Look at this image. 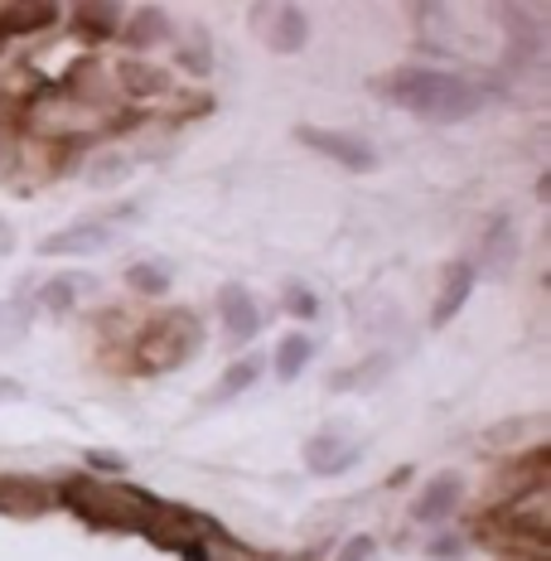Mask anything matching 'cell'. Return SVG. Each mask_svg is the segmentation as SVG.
Returning a JSON list of instances; mask_svg holds the SVG:
<instances>
[{"instance_id":"obj_1","label":"cell","mask_w":551,"mask_h":561,"mask_svg":"<svg viewBox=\"0 0 551 561\" xmlns=\"http://www.w3.org/2000/svg\"><path fill=\"white\" fill-rule=\"evenodd\" d=\"M54 494L78 523H88V528H97V533H150V523L165 508L150 489L116 484V479H92V474L64 479Z\"/></svg>"},{"instance_id":"obj_2","label":"cell","mask_w":551,"mask_h":561,"mask_svg":"<svg viewBox=\"0 0 551 561\" xmlns=\"http://www.w3.org/2000/svg\"><path fill=\"white\" fill-rule=\"evenodd\" d=\"M372 92L397 107L426 116V122H464L484 107V88H474L469 78L450 73V68H397V73H382Z\"/></svg>"},{"instance_id":"obj_3","label":"cell","mask_w":551,"mask_h":561,"mask_svg":"<svg viewBox=\"0 0 551 561\" xmlns=\"http://www.w3.org/2000/svg\"><path fill=\"white\" fill-rule=\"evenodd\" d=\"M34 136H49L54 146H78V140H102L122 126H131V116L112 112V107H88V102L68 98V92H44L30 102L25 112Z\"/></svg>"},{"instance_id":"obj_4","label":"cell","mask_w":551,"mask_h":561,"mask_svg":"<svg viewBox=\"0 0 551 561\" xmlns=\"http://www.w3.org/2000/svg\"><path fill=\"white\" fill-rule=\"evenodd\" d=\"M204 348V320L190 306H170L165 314L136 334V368L140 373H174Z\"/></svg>"},{"instance_id":"obj_5","label":"cell","mask_w":551,"mask_h":561,"mask_svg":"<svg viewBox=\"0 0 551 561\" xmlns=\"http://www.w3.org/2000/svg\"><path fill=\"white\" fill-rule=\"evenodd\" d=\"M296 140L310 146L314 156L334 160V165L354 170V174H372L382 165L378 160V146L368 136H354V131H338V126H296Z\"/></svg>"},{"instance_id":"obj_6","label":"cell","mask_w":551,"mask_h":561,"mask_svg":"<svg viewBox=\"0 0 551 561\" xmlns=\"http://www.w3.org/2000/svg\"><path fill=\"white\" fill-rule=\"evenodd\" d=\"M252 30L256 39L266 44L272 54H300L310 44V15L290 0H266V5H252Z\"/></svg>"},{"instance_id":"obj_7","label":"cell","mask_w":551,"mask_h":561,"mask_svg":"<svg viewBox=\"0 0 551 561\" xmlns=\"http://www.w3.org/2000/svg\"><path fill=\"white\" fill-rule=\"evenodd\" d=\"M358 460H363V440H354L348 431H338V426L314 431V436L300 446V465L314 479H338V474L354 470Z\"/></svg>"},{"instance_id":"obj_8","label":"cell","mask_w":551,"mask_h":561,"mask_svg":"<svg viewBox=\"0 0 551 561\" xmlns=\"http://www.w3.org/2000/svg\"><path fill=\"white\" fill-rule=\"evenodd\" d=\"M146 537H150L156 547H165V552H190V547L214 542V537H218V523L204 518V513H194V508L165 504V508H160V518L150 523Z\"/></svg>"},{"instance_id":"obj_9","label":"cell","mask_w":551,"mask_h":561,"mask_svg":"<svg viewBox=\"0 0 551 561\" xmlns=\"http://www.w3.org/2000/svg\"><path fill=\"white\" fill-rule=\"evenodd\" d=\"M474 276H489V280H508L513 266H518V228H513L508 214H494L479 238V256L474 262Z\"/></svg>"},{"instance_id":"obj_10","label":"cell","mask_w":551,"mask_h":561,"mask_svg":"<svg viewBox=\"0 0 551 561\" xmlns=\"http://www.w3.org/2000/svg\"><path fill=\"white\" fill-rule=\"evenodd\" d=\"M49 508H58V494H54L49 479H39V474H5L0 479V513H5V518L34 523Z\"/></svg>"},{"instance_id":"obj_11","label":"cell","mask_w":551,"mask_h":561,"mask_svg":"<svg viewBox=\"0 0 551 561\" xmlns=\"http://www.w3.org/2000/svg\"><path fill=\"white\" fill-rule=\"evenodd\" d=\"M218 314H222V334H228V344L242 348L262 334V310H256L252 290L242 286V280H228V286L218 290Z\"/></svg>"},{"instance_id":"obj_12","label":"cell","mask_w":551,"mask_h":561,"mask_svg":"<svg viewBox=\"0 0 551 561\" xmlns=\"http://www.w3.org/2000/svg\"><path fill=\"white\" fill-rule=\"evenodd\" d=\"M102 248H112V228L102 224V218H83V224H68V228L34 242L39 256H92Z\"/></svg>"},{"instance_id":"obj_13","label":"cell","mask_w":551,"mask_h":561,"mask_svg":"<svg viewBox=\"0 0 551 561\" xmlns=\"http://www.w3.org/2000/svg\"><path fill=\"white\" fill-rule=\"evenodd\" d=\"M112 88L136 102H156V98H170L174 92V78H170V68L150 64V58H122V64L112 68Z\"/></svg>"},{"instance_id":"obj_14","label":"cell","mask_w":551,"mask_h":561,"mask_svg":"<svg viewBox=\"0 0 551 561\" xmlns=\"http://www.w3.org/2000/svg\"><path fill=\"white\" fill-rule=\"evenodd\" d=\"M88 296H97V280H92L88 272H58V276H49L39 290H34V310L64 320V314H73Z\"/></svg>"},{"instance_id":"obj_15","label":"cell","mask_w":551,"mask_h":561,"mask_svg":"<svg viewBox=\"0 0 551 561\" xmlns=\"http://www.w3.org/2000/svg\"><path fill=\"white\" fill-rule=\"evenodd\" d=\"M464 504V474L460 470H440L426 489L412 499V518L416 523H445L455 508Z\"/></svg>"},{"instance_id":"obj_16","label":"cell","mask_w":551,"mask_h":561,"mask_svg":"<svg viewBox=\"0 0 551 561\" xmlns=\"http://www.w3.org/2000/svg\"><path fill=\"white\" fill-rule=\"evenodd\" d=\"M474 266L469 262H450L445 266V280H440V290H436V300H431V324L436 330H445V324L455 320L464 306H469V296H474Z\"/></svg>"},{"instance_id":"obj_17","label":"cell","mask_w":551,"mask_h":561,"mask_svg":"<svg viewBox=\"0 0 551 561\" xmlns=\"http://www.w3.org/2000/svg\"><path fill=\"white\" fill-rule=\"evenodd\" d=\"M170 15L165 10H156V5H140V10H131V15L122 20V34L116 39L131 49V58H140L146 49H156V44H165L170 39Z\"/></svg>"},{"instance_id":"obj_18","label":"cell","mask_w":551,"mask_h":561,"mask_svg":"<svg viewBox=\"0 0 551 561\" xmlns=\"http://www.w3.org/2000/svg\"><path fill=\"white\" fill-rule=\"evenodd\" d=\"M122 5H107V0H92V5H73V34L88 44H107L122 34Z\"/></svg>"},{"instance_id":"obj_19","label":"cell","mask_w":551,"mask_h":561,"mask_svg":"<svg viewBox=\"0 0 551 561\" xmlns=\"http://www.w3.org/2000/svg\"><path fill=\"white\" fill-rule=\"evenodd\" d=\"M387 373H392V354H368V358H358V364L338 368L330 378V392H372L387 382Z\"/></svg>"},{"instance_id":"obj_20","label":"cell","mask_w":551,"mask_h":561,"mask_svg":"<svg viewBox=\"0 0 551 561\" xmlns=\"http://www.w3.org/2000/svg\"><path fill=\"white\" fill-rule=\"evenodd\" d=\"M64 10L58 5H0V34L15 39V34H49L58 25Z\"/></svg>"},{"instance_id":"obj_21","label":"cell","mask_w":551,"mask_h":561,"mask_svg":"<svg viewBox=\"0 0 551 561\" xmlns=\"http://www.w3.org/2000/svg\"><path fill=\"white\" fill-rule=\"evenodd\" d=\"M30 324H34V300L30 290H15V296L0 300V354L30 339Z\"/></svg>"},{"instance_id":"obj_22","label":"cell","mask_w":551,"mask_h":561,"mask_svg":"<svg viewBox=\"0 0 551 561\" xmlns=\"http://www.w3.org/2000/svg\"><path fill=\"white\" fill-rule=\"evenodd\" d=\"M256 378H262V358H256V354H242V358H232V364L222 368V378L214 382V392H208V402H214V407L232 402V397H242V392H248Z\"/></svg>"},{"instance_id":"obj_23","label":"cell","mask_w":551,"mask_h":561,"mask_svg":"<svg viewBox=\"0 0 551 561\" xmlns=\"http://www.w3.org/2000/svg\"><path fill=\"white\" fill-rule=\"evenodd\" d=\"M174 64H180L184 73L204 78L208 68H214V34H208L204 25H190V34H184L180 49H174Z\"/></svg>"},{"instance_id":"obj_24","label":"cell","mask_w":551,"mask_h":561,"mask_svg":"<svg viewBox=\"0 0 551 561\" xmlns=\"http://www.w3.org/2000/svg\"><path fill=\"white\" fill-rule=\"evenodd\" d=\"M310 358H314V339L310 334H280V344H276V373H280V382H296Z\"/></svg>"},{"instance_id":"obj_25","label":"cell","mask_w":551,"mask_h":561,"mask_svg":"<svg viewBox=\"0 0 551 561\" xmlns=\"http://www.w3.org/2000/svg\"><path fill=\"white\" fill-rule=\"evenodd\" d=\"M126 286L136 290V296H165L170 290V272H165V262H131L126 266Z\"/></svg>"},{"instance_id":"obj_26","label":"cell","mask_w":551,"mask_h":561,"mask_svg":"<svg viewBox=\"0 0 551 561\" xmlns=\"http://www.w3.org/2000/svg\"><path fill=\"white\" fill-rule=\"evenodd\" d=\"M280 310H290L296 320H314V314H320V296H314L305 280H286V290H280Z\"/></svg>"},{"instance_id":"obj_27","label":"cell","mask_w":551,"mask_h":561,"mask_svg":"<svg viewBox=\"0 0 551 561\" xmlns=\"http://www.w3.org/2000/svg\"><path fill=\"white\" fill-rule=\"evenodd\" d=\"M83 465L92 470V479H97V474H122L126 470V455H116L107 446H92V450H83Z\"/></svg>"},{"instance_id":"obj_28","label":"cell","mask_w":551,"mask_h":561,"mask_svg":"<svg viewBox=\"0 0 551 561\" xmlns=\"http://www.w3.org/2000/svg\"><path fill=\"white\" fill-rule=\"evenodd\" d=\"M372 552H378V537L372 533H358L344 542V552H338L334 561H372Z\"/></svg>"},{"instance_id":"obj_29","label":"cell","mask_w":551,"mask_h":561,"mask_svg":"<svg viewBox=\"0 0 551 561\" xmlns=\"http://www.w3.org/2000/svg\"><path fill=\"white\" fill-rule=\"evenodd\" d=\"M431 557H440V561H460V557H464V537H460V533H440V537H431Z\"/></svg>"},{"instance_id":"obj_30","label":"cell","mask_w":551,"mask_h":561,"mask_svg":"<svg viewBox=\"0 0 551 561\" xmlns=\"http://www.w3.org/2000/svg\"><path fill=\"white\" fill-rule=\"evenodd\" d=\"M20 397H25V382H20V378H5V373H0V402H20Z\"/></svg>"},{"instance_id":"obj_31","label":"cell","mask_w":551,"mask_h":561,"mask_svg":"<svg viewBox=\"0 0 551 561\" xmlns=\"http://www.w3.org/2000/svg\"><path fill=\"white\" fill-rule=\"evenodd\" d=\"M10 252H15V228L0 218V256H10Z\"/></svg>"},{"instance_id":"obj_32","label":"cell","mask_w":551,"mask_h":561,"mask_svg":"<svg viewBox=\"0 0 551 561\" xmlns=\"http://www.w3.org/2000/svg\"><path fill=\"white\" fill-rule=\"evenodd\" d=\"M180 561H214V547H190V552H180Z\"/></svg>"},{"instance_id":"obj_33","label":"cell","mask_w":551,"mask_h":561,"mask_svg":"<svg viewBox=\"0 0 551 561\" xmlns=\"http://www.w3.org/2000/svg\"><path fill=\"white\" fill-rule=\"evenodd\" d=\"M5 44H10V39H5V34H0V54H5Z\"/></svg>"}]
</instances>
